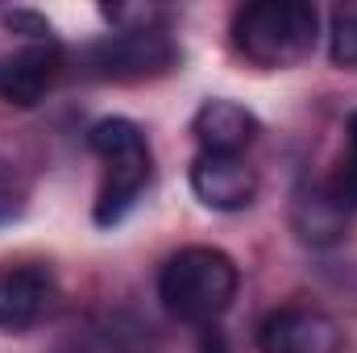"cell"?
<instances>
[{
	"label": "cell",
	"instance_id": "6da1fadb",
	"mask_svg": "<svg viewBox=\"0 0 357 353\" xmlns=\"http://www.w3.org/2000/svg\"><path fill=\"white\" fill-rule=\"evenodd\" d=\"M320 8L307 0H254L233 13V46L262 71H287L312 59Z\"/></svg>",
	"mask_w": 357,
	"mask_h": 353
},
{
	"label": "cell",
	"instance_id": "7a4b0ae2",
	"mask_svg": "<svg viewBox=\"0 0 357 353\" xmlns=\"http://www.w3.org/2000/svg\"><path fill=\"white\" fill-rule=\"evenodd\" d=\"M237 262L212 246H183L158 270V299L178 324L212 329L237 299Z\"/></svg>",
	"mask_w": 357,
	"mask_h": 353
},
{
	"label": "cell",
	"instance_id": "3957f363",
	"mask_svg": "<svg viewBox=\"0 0 357 353\" xmlns=\"http://www.w3.org/2000/svg\"><path fill=\"white\" fill-rule=\"evenodd\" d=\"M88 146H91V154L104 163V179H100L91 216H96V225L112 229V225H121L137 208L142 191L150 187V175H154L150 142H146V133H142L137 121H129V117H104V121L91 125Z\"/></svg>",
	"mask_w": 357,
	"mask_h": 353
},
{
	"label": "cell",
	"instance_id": "277c9868",
	"mask_svg": "<svg viewBox=\"0 0 357 353\" xmlns=\"http://www.w3.org/2000/svg\"><path fill=\"white\" fill-rule=\"evenodd\" d=\"M178 67V46L162 25H125L79 50V71L100 84H142Z\"/></svg>",
	"mask_w": 357,
	"mask_h": 353
},
{
	"label": "cell",
	"instance_id": "5b68a950",
	"mask_svg": "<svg viewBox=\"0 0 357 353\" xmlns=\"http://www.w3.org/2000/svg\"><path fill=\"white\" fill-rule=\"evenodd\" d=\"M258 353H345V329L337 316L312 303H287L262 316Z\"/></svg>",
	"mask_w": 357,
	"mask_h": 353
},
{
	"label": "cell",
	"instance_id": "8992f818",
	"mask_svg": "<svg viewBox=\"0 0 357 353\" xmlns=\"http://www.w3.org/2000/svg\"><path fill=\"white\" fill-rule=\"evenodd\" d=\"M59 303V283L50 266L4 262L0 266V333H29Z\"/></svg>",
	"mask_w": 357,
	"mask_h": 353
},
{
	"label": "cell",
	"instance_id": "52a82bcc",
	"mask_svg": "<svg viewBox=\"0 0 357 353\" xmlns=\"http://www.w3.org/2000/svg\"><path fill=\"white\" fill-rule=\"evenodd\" d=\"M67 54L59 50L54 38L46 42H25L21 50L0 54V100L17 108H33L46 100V91L59 84Z\"/></svg>",
	"mask_w": 357,
	"mask_h": 353
},
{
	"label": "cell",
	"instance_id": "ba28073f",
	"mask_svg": "<svg viewBox=\"0 0 357 353\" xmlns=\"http://www.w3.org/2000/svg\"><path fill=\"white\" fill-rule=\"evenodd\" d=\"M191 191L216 212H241L258 195V171L237 154H195Z\"/></svg>",
	"mask_w": 357,
	"mask_h": 353
},
{
	"label": "cell",
	"instance_id": "9c48e42d",
	"mask_svg": "<svg viewBox=\"0 0 357 353\" xmlns=\"http://www.w3.org/2000/svg\"><path fill=\"white\" fill-rule=\"evenodd\" d=\"M191 133L199 142V154H237L241 158L258 142L262 125L237 100H204L191 117Z\"/></svg>",
	"mask_w": 357,
	"mask_h": 353
},
{
	"label": "cell",
	"instance_id": "30bf717a",
	"mask_svg": "<svg viewBox=\"0 0 357 353\" xmlns=\"http://www.w3.org/2000/svg\"><path fill=\"white\" fill-rule=\"evenodd\" d=\"M291 225H295L299 241H307V246H333V241L345 237L349 212H345V208L324 191V183H320V187H303V191L295 195Z\"/></svg>",
	"mask_w": 357,
	"mask_h": 353
},
{
	"label": "cell",
	"instance_id": "8fae6325",
	"mask_svg": "<svg viewBox=\"0 0 357 353\" xmlns=\"http://www.w3.org/2000/svg\"><path fill=\"white\" fill-rule=\"evenodd\" d=\"M324 191H328L345 212H357V112H349V121H345V154H341L337 171L328 175Z\"/></svg>",
	"mask_w": 357,
	"mask_h": 353
},
{
	"label": "cell",
	"instance_id": "7c38bea8",
	"mask_svg": "<svg viewBox=\"0 0 357 353\" xmlns=\"http://www.w3.org/2000/svg\"><path fill=\"white\" fill-rule=\"evenodd\" d=\"M328 54L337 67H357V0L333 8L328 25Z\"/></svg>",
	"mask_w": 357,
	"mask_h": 353
},
{
	"label": "cell",
	"instance_id": "4fadbf2b",
	"mask_svg": "<svg viewBox=\"0 0 357 353\" xmlns=\"http://www.w3.org/2000/svg\"><path fill=\"white\" fill-rule=\"evenodd\" d=\"M21 208V200H17V187H13V179H8V171H4V163H0V225L13 216Z\"/></svg>",
	"mask_w": 357,
	"mask_h": 353
}]
</instances>
